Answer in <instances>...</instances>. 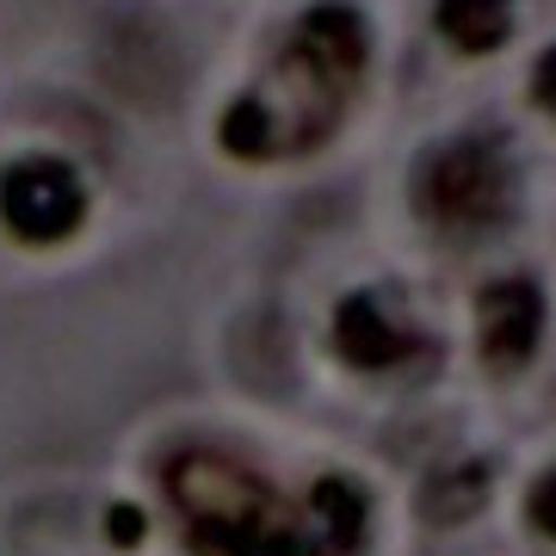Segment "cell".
I'll return each mask as SVG.
<instances>
[{
    "label": "cell",
    "instance_id": "cell-3",
    "mask_svg": "<svg viewBox=\"0 0 556 556\" xmlns=\"http://www.w3.org/2000/svg\"><path fill=\"white\" fill-rule=\"evenodd\" d=\"M415 199L439 229H489L514 211V161L495 137H452L420 161Z\"/></svg>",
    "mask_w": 556,
    "mask_h": 556
},
{
    "label": "cell",
    "instance_id": "cell-4",
    "mask_svg": "<svg viewBox=\"0 0 556 556\" xmlns=\"http://www.w3.org/2000/svg\"><path fill=\"white\" fill-rule=\"evenodd\" d=\"M80 211H87L80 179L50 155L20 161V167H7V179H0V217L25 241H62L80 223Z\"/></svg>",
    "mask_w": 556,
    "mask_h": 556
},
{
    "label": "cell",
    "instance_id": "cell-6",
    "mask_svg": "<svg viewBox=\"0 0 556 556\" xmlns=\"http://www.w3.org/2000/svg\"><path fill=\"white\" fill-rule=\"evenodd\" d=\"M433 31L457 56H495L514 38V0H433Z\"/></svg>",
    "mask_w": 556,
    "mask_h": 556
},
{
    "label": "cell",
    "instance_id": "cell-1",
    "mask_svg": "<svg viewBox=\"0 0 556 556\" xmlns=\"http://www.w3.org/2000/svg\"><path fill=\"white\" fill-rule=\"evenodd\" d=\"M365 75H371V20L353 0L303 7L266 68L229 100L217 124L223 149L236 161L309 155L353 118Z\"/></svg>",
    "mask_w": 556,
    "mask_h": 556
},
{
    "label": "cell",
    "instance_id": "cell-5",
    "mask_svg": "<svg viewBox=\"0 0 556 556\" xmlns=\"http://www.w3.org/2000/svg\"><path fill=\"white\" fill-rule=\"evenodd\" d=\"M544 334V298L532 278H495L477 298V346L489 371H519Z\"/></svg>",
    "mask_w": 556,
    "mask_h": 556
},
{
    "label": "cell",
    "instance_id": "cell-2",
    "mask_svg": "<svg viewBox=\"0 0 556 556\" xmlns=\"http://www.w3.org/2000/svg\"><path fill=\"white\" fill-rule=\"evenodd\" d=\"M167 495L199 556H353L365 544V495L346 477L285 495L229 452H186L167 470Z\"/></svg>",
    "mask_w": 556,
    "mask_h": 556
},
{
    "label": "cell",
    "instance_id": "cell-9",
    "mask_svg": "<svg viewBox=\"0 0 556 556\" xmlns=\"http://www.w3.org/2000/svg\"><path fill=\"white\" fill-rule=\"evenodd\" d=\"M532 105L544 112V118H556V43L532 62Z\"/></svg>",
    "mask_w": 556,
    "mask_h": 556
},
{
    "label": "cell",
    "instance_id": "cell-8",
    "mask_svg": "<svg viewBox=\"0 0 556 556\" xmlns=\"http://www.w3.org/2000/svg\"><path fill=\"white\" fill-rule=\"evenodd\" d=\"M526 519H532L544 538H556V470H544V477L532 482V495H526Z\"/></svg>",
    "mask_w": 556,
    "mask_h": 556
},
{
    "label": "cell",
    "instance_id": "cell-7",
    "mask_svg": "<svg viewBox=\"0 0 556 556\" xmlns=\"http://www.w3.org/2000/svg\"><path fill=\"white\" fill-rule=\"evenodd\" d=\"M340 353L353 358V365H365V371H383V365H396L408 353V334L383 321L378 298H353L340 309Z\"/></svg>",
    "mask_w": 556,
    "mask_h": 556
}]
</instances>
